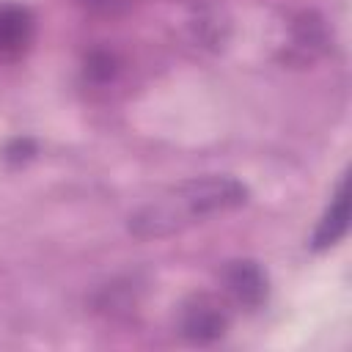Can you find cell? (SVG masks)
<instances>
[{"label":"cell","instance_id":"1","mask_svg":"<svg viewBox=\"0 0 352 352\" xmlns=\"http://www.w3.org/2000/svg\"><path fill=\"white\" fill-rule=\"evenodd\" d=\"M248 201V187L234 176H195L184 179L157 198L146 201L129 217V231L138 239H162L201 223L212 214L231 212Z\"/></svg>","mask_w":352,"mask_h":352},{"label":"cell","instance_id":"2","mask_svg":"<svg viewBox=\"0 0 352 352\" xmlns=\"http://www.w3.org/2000/svg\"><path fill=\"white\" fill-rule=\"evenodd\" d=\"M228 324V308L212 294H192L179 308V333L190 344H212L226 336Z\"/></svg>","mask_w":352,"mask_h":352},{"label":"cell","instance_id":"3","mask_svg":"<svg viewBox=\"0 0 352 352\" xmlns=\"http://www.w3.org/2000/svg\"><path fill=\"white\" fill-rule=\"evenodd\" d=\"M223 280H226L228 294L245 308H258L267 300L270 280H267V272L261 270V264L253 258L228 261L223 270Z\"/></svg>","mask_w":352,"mask_h":352},{"label":"cell","instance_id":"4","mask_svg":"<svg viewBox=\"0 0 352 352\" xmlns=\"http://www.w3.org/2000/svg\"><path fill=\"white\" fill-rule=\"evenodd\" d=\"M346 226H349V195H346V176H341L322 220L316 223V231L311 236V248L316 253L333 248L346 234Z\"/></svg>","mask_w":352,"mask_h":352},{"label":"cell","instance_id":"5","mask_svg":"<svg viewBox=\"0 0 352 352\" xmlns=\"http://www.w3.org/2000/svg\"><path fill=\"white\" fill-rule=\"evenodd\" d=\"M33 36V16L19 3H0V55H16Z\"/></svg>","mask_w":352,"mask_h":352}]
</instances>
